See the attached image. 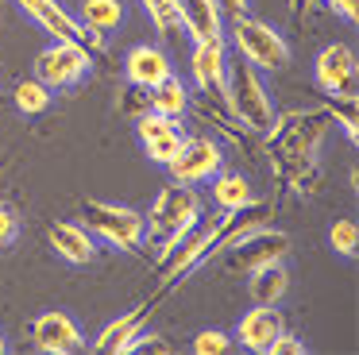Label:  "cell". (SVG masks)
Segmentation results:
<instances>
[{
  "label": "cell",
  "instance_id": "1",
  "mask_svg": "<svg viewBox=\"0 0 359 355\" xmlns=\"http://www.w3.org/2000/svg\"><path fill=\"white\" fill-rule=\"evenodd\" d=\"M328 128H332V120H328L325 108H305V112H290L282 120H274V128L266 131L282 185H290L302 197H309L320 182L317 159H320Z\"/></svg>",
  "mask_w": 359,
  "mask_h": 355
},
{
  "label": "cell",
  "instance_id": "2",
  "mask_svg": "<svg viewBox=\"0 0 359 355\" xmlns=\"http://www.w3.org/2000/svg\"><path fill=\"white\" fill-rule=\"evenodd\" d=\"M201 224V197H197V185H182L170 182L155 193L151 201V213L143 216V239L158 243V259L186 236L189 228Z\"/></svg>",
  "mask_w": 359,
  "mask_h": 355
},
{
  "label": "cell",
  "instance_id": "3",
  "mask_svg": "<svg viewBox=\"0 0 359 355\" xmlns=\"http://www.w3.org/2000/svg\"><path fill=\"white\" fill-rule=\"evenodd\" d=\"M224 105L232 108V116L255 135H266L278 120L274 100L266 93V85L259 81V69L251 62L240 58V66H228V81H224Z\"/></svg>",
  "mask_w": 359,
  "mask_h": 355
},
{
  "label": "cell",
  "instance_id": "4",
  "mask_svg": "<svg viewBox=\"0 0 359 355\" xmlns=\"http://www.w3.org/2000/svg\"><path fill=\"white\" fill-rule=\"evenodd\" d=\"M228 43L236 46L243 62H251L255 69H286L290 66V43L271 27V23L255 20V15H240V20H228Z\"/></svg>",
  "mask_w": 359,
  "mask_h": 355
},
{
  "label": "cell",
  "instance_id": "5",
  "mask_svg": "<svg viewBox=\"0 0 359 355\" xmlns=\"http://www.w3.org/2000/svg\"><path fill=\"white\" fill-rule=\"evenodd\" d=\"M81 224L93 239L116 247V251H140L143 247V216L128 205H109V201H86L81 205Z\"/></svg>",
  "mask_w": 359,
  "mask_h": 355
},
{
  "label": "cell",
  "instance_id": "6",
  "mask_svg": "<svg viewBox=\"0 0 359 355\" xmlns=\"http://www.w3.org/2000/svg\"><path fill=\"white\" fill-rule=\"evenodd\" d=\"M16 8L27 15L32 23H39L50 39H62V43H81V46H93L97 54L104 51V35L89 31L86 23L78 20L74 12H66L58 0H16Z\"/></svg>",
  "mask_w": 359,
  "mask_h": 355
},
{
  "label": "cell",
  "instance_id": "7",
  "mask_svg": "<svg viewBox=\"0 0 359 355\" xmlns=\"http://www.w3.org/2000/svg\"><path fill=\"white\" fill-rule=\"evenodd\" d=\"M89 69H93L89 46L62 43V39H55V43H50L47 51H39V58H35V77H39L43 85H50V89H74Z\"/></svg>",
  "mask_w": 359,
  "mask_h": 355
},
{
  "label": "cell",
  "instance_id": "8",
  "mask_svg": "<svg viewBox=\"0 0 359 355\" xmlns=\"http://www.w3.org/2000/svg\"><path fill=\"white\" fill-rule=\"evenodd\" d=\"M166 170H170V178L182 185H201V182H209L212 174L224 170V151H220V143L209 135H186L178 147V154L166 162Z\"/></svg>",
  "mask_w": 359,
  "mask_h": 355
},
{
  "label": "cell",
  "instance_id": "9",
  "mask_svg": "<svg viewBox=\"0 0 359 355\" xmlns=\"http://www.w3.org/2000/svg\"><path fill=\"white\" fill-rule=\"evenodd\" d=\"M228 262L224 267L232 270V274H248V270L263 267V262H278L290 255V236L282 228H271V224H263V228L248 232V236H240L232 247H228Z\"/></svg>",
  "mask_w": 359,
  "mask_h": 355
},
{
  "label": "cell",
  "instance_id": "10",
  "mask_svg": "<svg viewBox=\"0 0 359 355\" xmlns=\"http://www.w3.org/2000/svg\"><path fill=\"white\" fill-rule=\"evenodd\" d=\"M32 344H35V351H47V355H78L86 347V332L78 328V321L70 313L47 309L32 324Z\"/></svg>",
  "mask_w": 359,
  "mask_h": 355
},
{
  "label": "cell",
  "instance_id": "11",
  "mask_svg": "<svg viewBox=\"0 0 359 355\" xmlns=\"http://www.w3.org/2000/svg\"><path fill=\"white\" fill-rule=\"evenodd\" d=\"M359 66H355V51L348 43H328L313 62V77L328 97H355V81H359Z\"/></svg>",
  "mask_w": 359,
  "mask_h": 355
},
{
  "label": "cell",
  "instance_id": "12",
  "mask_svg": "<svg viewBox=\"0 0 359 355\" xmlns=\"http://www.w3.org/2000/svg\"><path fill=\"white\" fill-rule=\"evenodd\" d=\"M135 131H140L143 154H147L151 162H158V166H166V162L178 154L182 139H186L182 120H174V116H158V112H143L140 120H135Z\"/></svg>",
  "mask_w": 359,
  "mask_h": 355
},
{
  "label": "cell",
  "instance_id": "13",
  "mask_svg": "<svg viewBox=\"0 0 359 355\" xmlns=\"http://www.w3.org/2000/svg\"><path fill=\"white\" fill-rule=\"evenodd\" d=\"M189 74H194V85L201 93L224 97V81H228V43L224 39H201V43H194Z\"/></svg>",
  "mask_w": 359,
  "mask_h": 355
},
{
  "label": "cell",
  "instance_id": "14",
  "mask_svg": "<svg viewBox=\"0 0 359 355\" xmlns=\"http://www.w3.org/2000/svg\"><path fill=\"white\" fill-rule=\"evenodd\" d=\"M47 243H50V251L62 262H70V267H86V262L97 259V239L86 232L81 220H55L47 228Z\"/></svg>",
  "mask_w": 359,
  "mask_h": 355
},
{
  "label": "cell",
  "instance_id": "15",
  "mask_svg": "<svg viewBox=\"0 0 359 355\" xmlns=\"http://www.w3.org/2000/svg\"><path fill=\"white\" fill-rule=\"evenodd\" d=\"M286 328V321H282L278 305H251L248 313L236 321V344H243L248 351H266L271 347V340L278 336V332Z\"/></svg>",
  "mask_w": 359,
  "mask_h": 355
},
{
  "label": "cell",
  "instance_id": "16",
  "mask_svg": "<svg viewBox=\"0 0 359 355\" xmlns=\"http://www.w3.org/2000/svg\"><path fill=\"white\" fill-rule=\"evenodd\" d=\"M170 74H174L170 54H166L163 46H155V43L132 46L128 58H124V77H128V85H135V89H151V85H158Z\"/></svg>",
  "mask_w": 359,
  "mask_h": 355
},
{
  "label": "cell",
  "instance_id": "17",
  "mask_svg": "<svg viewBox=\"0 0 359 355\" xmlns=\"http://www.w3.org/2000/svg\"><path fill=\"white\" fill-rule=\"evenodd\" d=\"M182 31L194 43L201 39H224V15L217 12V0H178Z\"/></svg>",
  "mask_w": 359,
  "mask_h": 355
},
{
  "label": "cell",
  "instance_id": "18",
  "mask_svg": "<svg viewBox=\"0 0 359 355\" xmlns=\"http://www.w3.org/2000/svg\"><path fill=\"white\" fill-rule=\"evenodd\" d=\"M290 290V270L286 262H263V267L248 270V293L255 305H278Z\"/></svg>",
  "mask_w": 359,
  "mask_h": 355
},
{
  "label": "cell",
  "instance_id": "19",
  "mask_svg": "<svg viewBox=\"0 0 359 355\" xmlns=\"http://www.w3.org/2000/svg\"><path fill=\"white\" fill-rule=\"evenodd\" d=\"M147 316H151V305H135V309H128L124 316H116V321H109L101 328V336L93 340V351H101V355H112V351H120L124 355V347H128V340L135 336V332L147 324Z\"/></svg>",
  "mask_w": 359,
  "mask_h": 355
},
{
  "label": "cell",
  "instance_id": "20",
  "mask_svg": "<svg viewBox=\"0 0 359 355\" xmlns=\"http://www.w3.org/2000/svg\"><path fill=\"white\" fill-rule=\"evenodd\" d=\"M147 108H151V112H158V116H174V120H182L186 108H189V89L170 74V77H163L158 85H151V89H147Z\"/></svg>",
  "mask_w": 359,
  "mask_h": 355
},
{
  "label": "cell",
  "instance_id": "21",
  "mask_svg": "<svg viewBox=\"0 0 359 355\" xmlns=\"http://www.w3.org/2000/svg\"><path fill=\"white\" fill-rule=\"evenodd\" d=\"M81 23H86L89 31H97V35H112V31H120V23H124V4L120 0H81Z\"/></svg>",
  "mask_w": 359,
  "mask_h": 355
},
{
  "label": "cell",
  "instance_id": "22",
  "mask_svg": "<svg viewBox=\"0 0 359 355\" xmlns=\"http://www.w3.org/2000/svg\"><path fill=\"white\" fill-rule=\"evenodd\" d=\"M209 182H212V205L224 208V213H232V208L255 201V193H251V185H248L243 174H224V170H220V174H212Z\"/></svg>",
  "mask_w": 359,
  "mask_h": 355
},
{
  "label": "cell",
  "instance_id": "23",
  "mask_svg": "<svg viewBox=\"0 0 359 355\" xmlns=\"http://www.w3.org/2000/svg\"><path fill=\"white\" fill-rule=\"evenodd\" d=\"M12 100H16V108L24 116H39L50 108V100H55V89L50 85H43L39 77H24V81L16 85V93H12Z\"/></svg>",
  "mask_w": 359,
  "mask_h": 355
},
{
  "label": "cell",
  "instance_id": "24",
  "mask_svg": "<svg viewBox=\"0 0 359 355\" xmlns=\"http://www.w3.org/2000/svg\"><path fill=\"white\" fill-rule=\"evenodd\" d=\"M147 12L151 27L158 35H182V15H178V0H140Z\"/></svg>",
  "mask_w": 359,
  "mask_h": 355
},
{
  "label": "cell",
  "instance_id": "25",
  "mask_svg": "<svg viewBox=\"0 0 359 355\" xmlns=\"http://www.w3.org/2000/svg\"><path fill=\"white\" fill-rule=\"evenodd\" d=\"M325 112H328V120L336 123V128L344 131V135L355 143L359 139V112H355V97H332L325 105Z\"/></svg>",
  "mask_w": 359,
  "mask_h": 355
},
{
  "label": "cell",
  "instance_id": "26",
  "mask_svg": "<svg viewBox=\"0 0 359 355\" xmlns=\"http://www.w3.org/2000/svg\"><path fill=\"white\" fill-rule=\"evenodd\" d=\"M328 247H332L336 255H344V259H351V255L359 251V224L355 220H332V228H328Z\"/></svg>",
  "mask_w": 359,
  "mask_h": 355
},
{
  "label": "cell",
  "instance_id": "27",
  "mask_svg": "<svg viewBox=\"0 0 359 355\" xmlns=\"http://www.w3.org/2000/svg\"><path fill=\"white\" fill-rule=\"evenodd\" d=\"M232 347H236V340L228 336V332H220V328H205V332H197V336H194L189 351H194V355H228Z\"/></svg>",
  "mask_w": 359,
  "mask_h": 355
},
{
  "label": "cell",
  "instance_id": "28",
  "mask_svg": "<svg viewBox=\"0 0 359 355\" xmlns=\"http://www.w3.org/2000/svg\"><path fill=\"white\" fill-rule=\"evenodd\" d=\"M266 351H271V355H305V344H302L297 336H290L286 328H282L278 336L271 340V347H266Z\"/></svg>",
  "mask_w": 359,
  "mask_h": 355
},
{
  "label": "cell",
  "instance_id": "29",
  "mask_svg": "<svg viewBox=\"0 0 359 355\" xmlns=\"http://www.w3.org/2000/svg\"><path fill=\"white\" fill-rule=\"evenodd\" d=\"M16 236H20V216L0 201V247H8Z\"/></svg>",
  "mask_w": 359,
  "mask_h": 355
},
{
  "label": "cell",
  "instance_id": "30",
  "mask_svg": "<svg viewBox=\"0 0 359 355\" xmlns=\"http://www.w3.org/2000/svg\"><path fill=\"white\" fill-rule=\"evenodd\" d=\"M328 8H332L344 23H355V15H359V0H328Z\"/></svg>",
  "mask_w": 359,
  "mask_h": 355
},
{
  "label": "cell",
  "instance_id": "31",
  "mask_svg": "<svg viewBox=\"0 0 359 355\" xmlns=\"http://www.w3.org/2000/svg\"><path fill=\"white\" fill-rule=\"evenodd\" d=\"M217 12L224 20H240V15H248V0H217Z\"/></svg>",
  "mask_w": 359,
  "mask_h": 355
},
{
  "label": "cell",
  "instance_id": "32",
  "mask_svg": "<svg viewBox=\"0 0 359 355\" xmlns=\"http://www.w3.org/2000/svg\"><path fill=\"white\" fill-rule=\"evenodd\" d=\"M290 4H294L297 15H302V12H309V8H313V0H290Z\"/></svg>",
  "mask_w": 359,
  "mask_h": 355
},
{
  "label": "cell",
  "instance_id": "33",
  "mask_svg": "<svg viewBox=\"0 0 359 355\" xmlns=\"http://www.w3.org/2000/svg\"><path fill=\"white\" fill-rule=\"evenodd\" d=\"M4 351H8V344H4V336H0V355H4Z\"/></svg>",
  "mask_w": 359,
  "mask_h": 355
}]
</instances>
